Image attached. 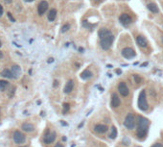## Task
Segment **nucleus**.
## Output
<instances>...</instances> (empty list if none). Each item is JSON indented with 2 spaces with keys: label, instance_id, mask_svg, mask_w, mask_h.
<instances>
[{
  "label": "nucleus",
  "instance_id": "c9c22d12",
  "mask_svg": "<svg viewBox=\"0 0 163 147\" xmlns=\"http://www.w3.org/2000/svg\"><path fill=\"white\" fill-rule=\"evenodd\" d=\"M116 72H117L118 74H121L122 73V71L120 70V69H117V70H116Z\"/></svg>",
  "mask_w": 163,
  "mask_h": 147
},
{
  "label": "nucleus",
  "instance_id": "7ed1b4c3",
  "mask_svg": "<svg viewBox=\"0 0 163 147\" xmlns=\"http://www.w3.org/2000/svg\"><path fill=\"white\" fill-rule=\"evenodd\" d=\"M113 41H114V36L112 34L110 36H107L105 38H100V45H101L102 49L108 50L110 47H111V45H112Z\"/></svg>",
  "mask_w": 163,
  "mask_h": 147
},
{
  "label": "nucleus",
  "instance_id": "473e14b6",
  "mask_svg": "<svg viewBox=\"0 0 163 147\" xmlns=\"http://www.w3.org/2000/svg\"><path fill=\"white\" fill-rule=\"evenodd\" d=\"M55 147H63V145H62V143H57L56 145H55Z\"/></svg>",
  "mask_w": 163,
  "mask_h": 147
},
{
  "label": "nucleus",
  "instance_id": "f8f14e48",
  "mask_svg": "<svg viewBox=\"0 0 163 147\" xmlns=\"http://www.w3.org/2000/svg\"><path fill=\"white\" fill-rule=\"evenodd\" d=\"M11 71H12L14 78H15V79L19 78V77H20V75H21V73H22L21 67L19 66V65H13L12 68H11Z\"/></svg>",
  "mask_w": 163,
  "mask_h": 147
},
{
  "label": "nucleus",
  "instance_id": "9b49d317",
  "mask_svg": "<svg viewBox=\"0 0 163 147\" xmlns=\"http://www.w3.org/2000/svg\"><path fill=\"white\" fill-rule=\"evenodd\" d=\"M57 138V135H56V133L55 132H52V133H49L48 132L46 135H45L44 137V142L46 144H50L52 143V142H54L55 141V139H56Z\"/></svg>",
  "mask_w": 163,
  "mask_h": 147
},
{
  "label": "nucleus",
  "instance_id": "f257e3e1",
  "mask_svg": "<svg viewBox=\"0 0 163 147\" xmlns=\"http://www.w3.org/2000/svg\"><path fill=\"white\" fill-rule=\"evenodd\" d=\"M137 123H138V127H137V137L138 138H145L147 133H148V126H149V120L146 117L139 115L137 118Z\"/></svg>",
  "mask_w": 163,
  "mask_h": 147
},
{
  "label": "nucleus",
  "instance_id": "2eb2a0df",
  "mask_svg": "<svg viewBox=\"0 0 163 147\" xmlns=\"http://www.w3.org/2000/svg\"><path fill=\"white\" fill-rule=\"evenodd\" d=\"M73 88H74V82H73V80H69L68 82L66 83V85L64 87V93H70L72 91H73Z\"/></svg>",
  "mask_w": 163,
  "mask_h": 147
},
{
  "label": "nucleus",
  "instance_id": "58836bf2",
  "mask_svg": "<svg viewBox=\"0 0 163 147\" xmlns=\"http://www.w3.org/2000/svg\"><path fill=\"white\" fill-rule=\"evenodd\" d=\"M161 41H162V43H163V35L161 36Z\"/></svg>",
  "mask_w": 163,
  "mask_h": 147
},
{
  "label": "nucleus",
  "instance_id": "393cba45",
  "mask_svg": "<svg viewBox=\"0 0 163 147\" xmlns=\"http://www.w3.org/2000/svg\"><path fill=\"white\" fill-rule=\"evenodd\" d=\"M70 29V24H68V23H66V24H64L63 26L62 27V29H61V32L62 33H65V32H67L68 30Z\"/></svg>",
  "mask_w": 163,
  "mask_h": 147
},
{
  "label": "nucleus",
  "instance_id": "e433bc0d",
  "mask_svg": "<svg viewBox=\"0 0 163 147\" xmlns=\"http://www.w3.org/2000/svg\"><path fill=\"white\" fill-rule=\"evenodd\" d=\"M1 58H3V53L0 51V59H1Z\"/></svg>",
  "mask_w": 163,
  "mask_h": 147
},
{
  "label": "nucleus",
  "instance_id": "6ab92c4d",
  "mask_svg": "<svg viewBox=\"0 0 163 147\" xmlns=\"http://www.w3.org/2000/svg\"><path fill=\"white\" fill-rule=\"evenodd\" d=\"M92 76H93V73L90 70H88V69H86V70H83L81 73V78L83 80H86H86H89Z\"/></svg>",
  "mask_w": 163,
  "mask_h": 147
},
{
  "label": "nucleus",
  "instance_id": "f3484780",
  "mask_svg": "<svg viewBox=\"0 0 163 147\" xmlns=\"http://www.w3.org/2000/svg\"><path fill=\"white\" fill-rule=\"evenodd\" d=\"M111 35V31L107 28H102V29L99 30V32H98V36H99V38H105V37H107V36H110Z\"/></svg>",
  "mask_w": 163,
  "mask_h": 147
},
{
  "label": "nucleus",
  "instance_id": "aec40b11",
  "mask_svg": "<svg viewBox=\"0 0 163 147\" xmlns=\"http://www.w3.org/2000/svg\"><path fill=\"white\" fill-rule=\"evenodd\" d=\"M57 18V10L56 9H51L49 14L47 15V18L48 20L50 21V22H53Z\"/></svg>",
  "mask_w": 163,
  "mask_h": 147
},
{
  "label": "nucleus",
  "instance_id": "6e6552de",
  "mask_svg": "<svg viewBox=\"0 0 163 147\" xmlns=\"http://www.w3.org/2000/svg\"><path fill=\"white\" fill-rule=\"evenodd\" d=\"M118 91L119 93L121 94L122 96L127 97L129 94H130V89L128 88L127 84L125 82H120L118 85Z\"/></svg>",
  "mask_w": 163,
  "mask_h": 147
},
{
  "label": "nucleus",
  "instance_id": "f704fd0d",
  "mask_svg": "<svg viewBox=\"0 0 163 147\" xmlns=\"http://www.w3.org/2000/svg\"><path fill=\"white\" fill-rule=\"evenodd\" d=\"M25 2H28V3H30V2H33V1H35V0H24Z\"/></svg>",
  "mask_w": 163,
  "mask_h": 147
},
{
  "label": "nucleus",
  "instance_id": "f03ea898",
  "mask_svg": "<svg viewBox=\"0 0 163 147\" xmlns=\"http://www.w3.org/2000/svg\"><path fill=\"white\" fill-rule=\"evenodd\" d=\"M137 105L141 111L146 112L149 109V104L147 102V94H146V89L141 91V92L138 95V101H137Z\"/></svg>",
  "mask_w": 163,
  "mask_h": 147
},
{
  "label": "nucleus",
  "instance_id": "72a5a7b5",
  "mask_svg": "<svg viewBox=\"0 0 163 147\" xmlns=\"http://www.w3.org/2000/svg\"><path fill=\"white\" fill-rule=\"evenodd\" d=\"M47 62L49 63V64H51V63H53V62H54V59H53V58H50V59H48Z\"/></svg>",
  "mask_w": 163,
  "mask_h": 147
},
{
  "label": "nucleus",
  "instance_id": "b1692460",
  "mask_svg": "<svg viewBox=\"0 0 163 147\" xmlns=\"http://www.w3.org/2000/svg\"><path fill=\"white\" fill-rule=\"evenodd\" d=\"M82 25H83V27H84L86 29H89V30H92V28L95 26V25H93V24L89 23L87 20H83V23H82Z\"/></svg>",
  "mask_w": 163,
  "mask_h": 147
},
{
  "label": "nucleus",
  "instance_id": "5701e85b",
  "mask_svg": "<svg viewBox=\"0 0 163 147\" xmlns=\"http://www.w3.org/2000/svg\"><path fill=\"white\" fill-rule=\"evenodd\" d=\"M8 86H9V82L5 80H0V91H4Z\"/></svg>",
  "mask_w": 163,
  "mask_h": 147
},
{
  "label": "nucleus",
  "instance_id": "a878e982",
  "mask_svg": "<svg viewBox=\"0 0 163 147\" xmlns=\"http://www.w3.org/2000/svg\"><path fill=\"white\" fill-rule=\"evenodd\" d=\"M69 109H70V105H69L68 103H64L63 104V114H67L69 111Z\"/></svg>",
  "mask_w": 163,
  "mask_h": 147
},
{
  "label": "nucleus",
  "instance_id": "39448f33",
  "mask_svg": "<svg viewBox=\"0 0 163 147\" xmlns=\"http://www.w3.org/2000/svg\"><path fill=\"white\" fill-rule=\"evenodd\" d=\"M122 56L126 58V59H132L134 57L136 56V53H135V51L132 49V48H130V47H125L124 49L122 50L121 52Z\"/></svg>",
  "mask_w": 163,
  "mask_h": 147
},
{
  "label": "nucleus",
  "instance_id": "bb28decb",
  "mask_svg": "<svg viewBox=\"0 0 163 147\" xmlns=\"http://www.w3.org/2000/svg\"><path fill=\"white\" fill-rule=\"evenodd\" d=\"M134 81H135L136 84H140V82H141V78H140L137 74H134Z\"/></svg>",
  "mask_w": 163,
  "mask_h": 147
},
{
  "label": "nucleus",
  "instance_id": "cd10ccee",
  "mask_svg": "<svg viewBox=\"0 0 163 147\" xmlns=\"http://www.w3.org/2000/svg\"><path fill=\"white\" fill-rule=\"evenodd\" d=\"M7 15H8V18H10V20L12 21V22H15V19L14 18V16L12 15V14H11V13H7Z\"/></svg>",
  "mask_w": 163,
  "mask_h": 147
},
{
  "label": "nucleus",
  "instance_id": "c85d7f7f",
  "mask_svg": "<svg viewBox=\"0 0 163 147\" xmlns=\"http://www.w3.org/2000/svg\"><path fill=\"white\" fill-rule=\"evenodd\" d=\"M151 147H163V144L162 143H155L154 145H152Z\"/></svg>",
  "mask_w": 163,
  "mask_h": 147
},
{
  "label": "nucleus",
  "instance_id": "7c9ffc66",
  "mask_svg": "<svg viewBox=\"0 0 163 147\" xmlns=\"http://www.w3.org/2000/svg\"><path fill=\"white\" fill-rule=\"evenodd\" d=\"M3 15V7L1 6V4H0V18Z\"/></svg>",
  "mask_w": 163,
  "mask_h": 147
},
{
  "label": "nucleus",
  "instance_id": "0eeeda50",
  "mask_svg": "<svg viewBox=\"0 0 163 147\" xmlns=\"http://www.w3.org/2000/svg\"><path fill=\"white\" fill-rule=\"evenodd\" d=\"M119 21H120V23L122 25H124V26H129L131 22H132V18L130 16L129 14H122L120 16H119Z\"/></svg>",
  "mask_w": 163,
  "mask_h": 147
},
{
  "label": "nucleus",
  "instance_id": "ea45409f",
  "mask_svg": "<svg viewBox=\"0 0 163 147\" xmlns=\"http://www.w3.org/2000/svg\"><path fill=\"white\" fill-rule=\"evenodd\" d=\"M2 46V42H1V41H0V47Z\"/></svg>",
  "mask_w": 163,
  "mask_h": 147
},
{
  "label": "nucleus",
  "instance_id": "20e7f679",
  "mask_svg": "<svg viewBox=\"0 0 163 147\" xmlns=\"http://www.w3.org/2000/svg\"><path fill=\"white\" fill-rule=\"evenodd\" d=\"M135 124H136V120H135V116L134 114H128L127 116L125 117L124 120V126L127 128L128 130H134L135 128Z\"/></svg>",
  "mask_w": 163,
  "mask_h": 147
},
{
  "label": "nucleus",
  "instance_id": "4468645a",
  "mask_svg": "<svg viewBox=\"0 0 163 147\" xmlns=\"http://www.w3.org/2000/svg\"><path fill=\"white\" fill-rule=\"evenodd\" d=\"M136 43H137V45L139 47H141V48H146V47L148 46V41H147V39L145 38V37H143V36H137Z\"/></svg>",
  "mask_w": 163,
  "mask_h": 147
},
{
  "label": "nucleus",
  "instance_id": "4be33fe9",
  "mask_svg": "<svg viewBox=\"0 0 163 147\" xmlns=\"http://www.w3.org/2000/svg\"><path fill=\"white\" fill-rule=\"evenodd\" d=\"M111 139L113 138H115L117 137V129L115 128V126H112L110 128V135H108Z\"/></svg>",
  "mask_w": 163,
  "mask_h": 147
},
{
  "label": "nucleus",
  "instance_id": "a19ab883",
  "mask_svg": "<svg viewBox=\"0 0 163 147\" xmlns=\"http://www.w3.org/2000/svg\"><path fill=\"white\" fill-rule=\"evenodd\" d=\"M138 147H140V146H138Z\"/></svg>",
  "mask_w": 163,
  "mask_h": 147
},
{
  "label": "nucleus",
  "instance_id": "423d86ee",
  "mask_svg": "<svg viewBox=\"0 0 163 147\" xmlns=\"http://www.w3.org/2000/svg\"><path fill=\"white\" fill-rule=\"evenodd\" d=\"M13 138H14V140H15V143L17 144H23L26 140V137L24 134L20 132V131H15L14 133V135H13Z\"/></svg>",
  "mask_w": 163,
  "mask_h": 147
},
{
  "label": "nucleus",
  "instance_id": "1a4fd4ad",
  "mask_svg": "<svg viewBox=\"0 0 163 147\" xmlns=\"http://www.w3.org/2000/svg\"><path fill=\"white\" fill-rule=\"evenodd\" d=\"M48 7H49V4H48L47 1H45V0L40 1L39 6H38V14L39 15H43L46 13V11H47Z\"/></svg>",
  "mask_w": 163,
  "mask_h": 147
},
{
  "label": "nucleus",
  "instance_id": "a211bd4d",
  "mask_svg": "<svg viewBox=\"0 0 163 147\" xmlns=\"http://www.w3.org/2000/svg\"><path fill=\"white\" fill-rule=\"evenodd\" d=\"M21 129L23 130L24 132L31 133V132H33V131L35 130V126H34L33 124H31V123H24V124H22Z\"/></svg>",
  "mask_w": 163,
  "mask_h": 147
},
{
  "label": "nucleus",
  "instance_id": "4c0bfd02",
  "mask_svg": "<svg viewBox=\"0 0 163 147\" xmlns=\"http://www.w3.org/2000/svg\"><path fill=\"white\" fill-rule=\"evenodd\" d=\"M148 65V63H144L143 65H141V66H145V65Z\"/></svg>",
  "mask_w": 163,
  "mask_h": 147
},
{
  "label": "nucleus",
  "instance_id": "412c9836",
  "mask_svg": "<svg viewBox=\"0 0 163 147\" xmlns=\"http://www.w3.org/2000/svg\"><path fill=\"white\" fill-rule=\"evenodd\" d=\"M0 75H1L2 77H5V78H9V79H12V78H14L12 71L10 70V69H7V68H6V69H3V70L1 71Z\"/></svg>",
  "mask_w": 163,
  "mask_h": 147
},
{
  "label": "nucleus",
  "instance_id": "c756f323",
  "mask_svg": "<svg viewBox=\"0 0 163 147\" xmlns=\"http://www.w3.org/2000/svg\"><path fill=\"white\" fill-rule=\"evenodd\" d=\"M58 86H59V82H58L57 80H55V81H54V84H53V87L54 88H58Z\"/></svg>",
  "mask_w": 163,
  "mask_h": 147
},
{
  "label": "nucleus",
  "instance_id": "2f4dec72",
  "mask_svg": "<svg viewBox=\"0 0 163 147\" xmlns=\"http://www.w3.org/2000/svg\"><path fill=\"white\" fill-rule=\"evenodd\" d=\"M4 2L7 4H10V3H12L13 2V0H4Z\"/></svg>",
  "mask_w": 163,
  "mask_h": 147
},
{
  "label": "nucleus",
  "instance_id": "ddd939ff",
  "mask_svg": "<svg viewBox=\"0 0 163 147\" xmlns=\"http://www.w3.org/2000/svg\"><path fill=\"white\" fill-rule=\"evenodd\" d=\"M108 130V127L104 124H96L94 126V132L97 134H105Z\"/></svg>",
  "mask_w": 163,
  "mask_h": 147
},
{
  "label": "nucleus",
  "instance_id": "dca6fc26",
  "mask_svg": "<svg viewBox=\"0 0 163 147\" xmlns=\"http://www.w3.org/2000/svg\"><path fill=\"white\" fill-rule=\"evenodd\" d=\"M147 8L150 12H152L153 14H158L159 13V9H158V6H157L155 3H148L147 4Z\"/></svg>",
  "mask_w": 163,
  "mask_h": 147
},
{
  "label": "nucleus",
  "instance_id": "9d476101",
  "mask_svg": "<svg viewBox=\"0 0 163 147\" xmlns=\"http://www.w3.org/2000/svg\"><path fill=\"white\" fill-rule=\"evenodd\" d=\"M121 105V100H120V98H119L118 94L116 93V92H113L111 94V100H110V106L112 107V108H117Z\"/></svg>",
  "mask_w": 163,
  "mask_h": 147
}]
</instances>
